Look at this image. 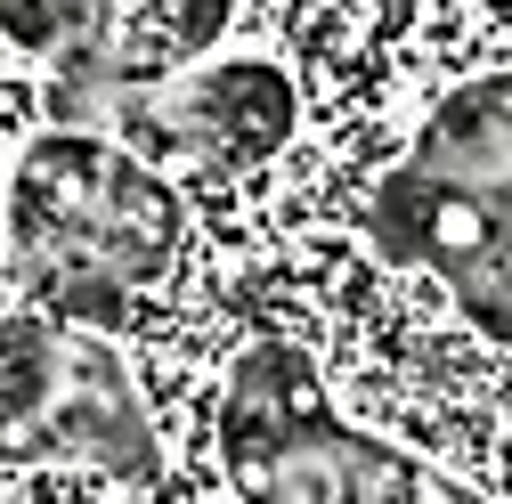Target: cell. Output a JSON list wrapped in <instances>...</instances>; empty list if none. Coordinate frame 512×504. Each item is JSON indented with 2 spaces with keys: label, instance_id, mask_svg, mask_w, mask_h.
I'll use <instances>...</instances> for the list:
<instances>
[{
  "label": "cell",
  "instance_id": "1",
  "mask_svg": "<svg viewBox=\"0 0 512 504\" xmlns=\"http://www.w3.org/2000/svg\"><path fill=\"white\" fill-rule=\"evenodd\" d=\"M187 236L179 187L106 131H33L0 187V261L49 318L114 326Z\"/></svg>",
  "mask_w": 512,
  "mask_h": 504
},
{
  "label": "cell",
  "instance_id": "2",
  "mask_svg": "<svg viewBox=\"0 0 512 504\" xmlns=\"http://www.w3.org/2000/svg\"><path fill=\"white\" fill-rule=\"evenodd\" d=\"M374 244L431 269L456 318L512 342V66L456 82L366 204Z\"/></svg>",
  "mask_w": 512,
  "mask_h": 504
},
{
  "label": "cell",
  "instance_id": "3",
  "mask_svg": "<svg viewBox=\"0 0 512 504\" xmlns=\"http://www.w3.org/2000/svg\"><path fill=\"white\" fill-rule=\"evenodd\" d=\"M220 464L244 504H488L439 464L342 423L301 342H252L228 366Z\"/></svg>",
  "mask_w": 512,
  "mask_h": 504
},
{
  "label": "cell",
  "instance_id": "4",
  "mask_svg": "<svg viewBox=\"0 0 512 504\" xmlns=\"http://www.w3.org/2000/svg\"><path fill=\"white\" fill-rule=\"evenodd\" d=\"M0 464H82L155 480V415L98 326L17 309L0 318Z\"/></svg>",
  "mask_w": 512,
  "mask_h": 504
},
{
  "label": "cell",
  "instance_id": "5",
  "mask_svg": "<svg viewBox=\"0 0 512 504\" xmlns=\"http://www.w3.org/2000/svg\"><path fill=\"white\" fill-rule=\"evenodd\" d=\"M236 0H0V41L49 74V122H74L122 90L204 66Z\"/></svg>",
  "mask_w": 512,
  "mask_h": 504
},
{
  "label": "cell",
  "instance_id": "6",
  "mask_svg": "<svg viewBox=\"0 0 512 504\" xmlns=\"http://www.w3.org/2000/svg\"><path fill=\"white\" fill-rule=\"evenodd\" d=\"M301 122V90L269 57H204L179 66L147 90H122L106 106H90L74 131H106L114 147H131L139 163L171 171H252L269 163Z\"/></svg>",
  "mask_w": 512,
  "mask_h": 504
},
{
  "label": "cell",
  "instance_id": "7",
  "mask_svg": "<svg viewBox=\"0 0 512 504\" xmlns=\"http://www.w3.org/2000/svg\"><path fill=\"white\" fill-rule=\"evenodd\" d=\"M0 187H9V163H0Z\"/></svg>",
  "mask_w": 512,
  "mask_h": 504
}]
</instances>
